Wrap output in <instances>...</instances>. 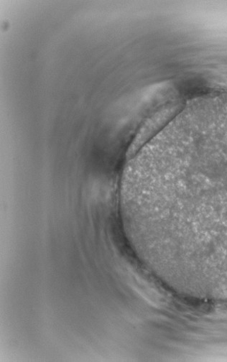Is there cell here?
Instances as JSON below:
<instances>
[{"instance_id":"1","label":"cell","mask_w":227,"mask_h":362,"mask_svg":"<svg viewBox=\"0 0 227 362\" xmlns=\"http://www.w3.org/2000/svg\"><path fill=\"white\" fill-rule=\"evenodd\" d=\"M123 185L168 275L188 290L227 291V99L178 115L128 163Z\"/></svg>"}]
</instances>
